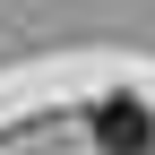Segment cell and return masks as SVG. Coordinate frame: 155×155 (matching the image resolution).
<instances>
[{"label":"cell","instance_id":"cell-1","mask_svg":"<svg viewBox=\"0 0 155 155\" xmlns=\"http://www.w3.org/2000/svg\"><path fill=\"white\" fill-rule=\"evenodd\" d=\"M86 138L104 147V155H147L155 121H147V104H138V95H104V104L86 112Z\"/></svg>","mask_w":155,"mask_h":155}]
</instances>
